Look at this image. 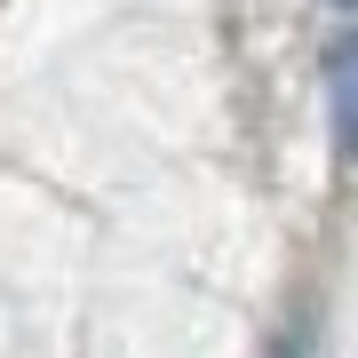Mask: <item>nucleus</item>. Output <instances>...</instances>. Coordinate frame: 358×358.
I'll return each instance as SVG.
<instances>
[{
    "instance_id": "2",
    "label": "nucleus",
    "mask_w": 358,
    "mask_h": 358,
    "mask_svg": "<svg viewBox=\"0 0 358 358\" xmlns=\"http://www.w3.org/2000/svg\"><path fill=\"white\" fill-rule=\"evenodd\" d=\"M327 8H358V0H327Z\"/></svg>"
},
{
    "instance_id": "1",
    "label": "nucleus",
    "mask_w": 358,
    "mask_h": 358,
    "mask_svg": "<svg viewBox=\"0 0 358 358\" xmlns=\"http://www.w3.org/2000/svg\"><path fill=\"white\" fill-rule=\"evenodd\" d=\"M327 112H334V152L358 159V32L327 48Z\"/></svg>"
}]
</instances>
